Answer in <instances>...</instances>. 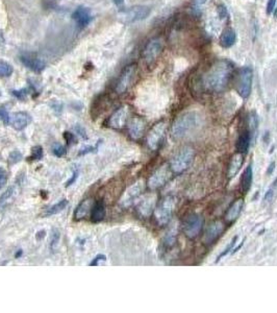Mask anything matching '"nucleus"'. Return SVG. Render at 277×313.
<instances>
[{"mask_svg": "<svg viewBox=\"0 0 277 313\" xmlns=\"http://www.w3.org/2000/svg\"><path fill=\"white\" fill-rule=\"evenodd\" d=\"M13 95L18 99H24L28 95V89H20V90H14L12 91Z\"/></svg>", "mask_w": 277, "mask_h": 313, "instance_id": "nucleus-35", "label": "nucleus"}, {"mask_svg": "<svg viewBox=\"0 0 277 313\" xmlns=\"http://www.w3.org/2000/svg\"><path fill=\"white\" fill-rule=\"evenodd\" d=\"M53 153L55 156H58V158H60V156H63L65 154H66V149L59 143H55L54 146H53Z\"/></svg>", "mask_w": 277, "mask_h": 313, "instance_id": "nucleus-33", "label": "nucleus"}, {"mask_svg": "<svg viewBox=\"0 0 277 313\" xmlns=\"http://www.w3.org/2000/svg\"><path fill=\"white\" fill-rule=\"evenodd\" d=\"M236 41H237L236 31L231 29H227V30H225L221 34L220 45L224 48H229V47L235 45Z\"/></svg>", "mask_w": 277, "mask_h": 313, "instance_id": "nucleus-22", "label": "nucleus"}, {"mask_svg": "<svg viewBox=\"0 0 277 313\" xmlns=\"http://www.w3.org/2000/svg\"><path fill=\"white\" fill-rule=\"evenodd\" d=\"M276 1L277 0H268V3H267V14L268 15H270L273 13L275 5H276Z\"/></svg>", "mask_w": 277, "mask_h": 313, "instance_id": "nucleus-42", "label": "nucleus"}, {"mask_svg": "<svg viewBox=\"0 0 277 313\" xmlns=\"http://www.w3.org/2000/svg\"><path fill=\"white\" fill-rule=\"evenodd\" d=\"M253 70L250 67L242 68L238 73L237 78V91L242 98H248L252 88Z\"/></svg>", "mask_w": 277, "mask_h": 313, "instance_id": "nucleus-5", "label": "nucleus"}, {"mask_svg": "<svg viewBox=\"0 0 277 313\" xmlns=\"http://www.w3.org/2000/svg\"><path fill=\"white\" fill-rule=\"evenodd\" d=\"M233 71V65L227 60L216 62L203 76V85L206 90L221 92L226 88Z\"/></svg>", "mask_w": 277, "mask_h": 313, "instance_id": "nucleus-1", "label": "nucleus"}, {"mask_svg": "<svg viewBox=\"0 0 277 313\" xmlns=\"http://www.w3.org/2000/svg\"><path fill=\"white\" fill-rule=\"evenodd\" d=\"M64 138L66 139V141L68 144H72V143H76V138L75 136L70 133V132H65L64 133Z\"/></svg>", "mask_w": 277, "mask_h": 313, "instance_id": "nucleus-40", "label": "nucleus"}, {"mask_svg": "<svg viewBox=\"0 0 277 313\" xmlns=\"http://www.w3.org/2000/svg\"><path fill=\"white\" fill-rule=\"evenodd\" d=\"M151 13V8L147 5H135L120 12L119 19L127 24L135 23L146 19Z\"/></svg>", "mask_w": 277, "mask_h": 313, "instance_id": "nucleus-4", "label": "nucleus"}, {"mask_svg": "<svg viewBox=\"0 0 277 313\" xmlns=\"http://www.w3.org/2000/svg\"><path fill=\"white\" fill-rule=\"evenodd\" d=\"M20 60L23 65L34 72H41L45 68V63L43 62V60H41L36 54H32V52H23L20 56Z\"/></svg>", "mask_w": 277, "mask_h": 313, "instance_id": "nucleus-13", "label": "nucleus"}, {"mask_svg": "<svg viewBox=\"0 0 277 313\" xmlns=\"http://www.w3.org/2000/svg\"><path fill=\"white\" fill-rule=\"evenodd\" d=\"M0 95H1V93H0Z\"/></svg>", "mask_w": 277, "mask_h": 313, "instance_id": "nucleus-48", "label": "nucleus"}, {"mask_svg": "<svg viewBox=\"0 0 277 313\" xmlns=\"http://www.w3.org/2000/svg\"><path fill=\"white\" fill-rule=\"evenodd\" d=\"M94 205H95V204H94V199H92V198H86V199H84V201H83L79 206H77V208L75 209L74 219H75L76 220L83 219L86 215L91 213Z\"/></svg>", "mask_w": 277, "mask_h": 313, "instance_id": "nucleus-20", "label": "nucleus"}, {"mask_svg": "<svg viewBox=\"0 0 277 313\" xmlns=\"http://www.w3.org/2000/svg\"><path fill=\"white\" fill-rule=\"evenodd\" d=\"M32 160H41L43 158V149L40 145L33 146L31 149V156Z\"/></svg>", "mask_w": 277, "mask_h": 313, "instance_id": "nucleus-31", "label": "nucleus"}, {"mask_svg": "<svg viewBox=\"0 0 277 313\" xmlns=\"http://www.w3.org/2000/svg\"><path fill=\"white\" fill-rule=\"evenodd\" d=\"M7 182V173L6 171L0 167V189L3 188Z\"/></svg>", "mask_w": 277, "mask_h": 313, "instance_id": "nucleus-36", "label": "nucleus"}, {"mask_svg": "<svg viewBox=\"0 0 277 313\" xmlns=\"http://www.w3.org/2000/svg\"><path fill=\"white\" fill-rule=\"evenodd\" d=\"M13 72H14L13 66L10 63L5 62V61L0 60V76L8 77L13 74Z\"/></svg>", "mask_w": 277, "mask_h": 313, "instance_id": "nucleus-29", "label": "nucleus"}, {"mask_svg": "<svg viewBox=\"0 0 277 313\" xmlns=\"http://www.w3.org/2000/svg\"><path fill=\"white\" fill-rule=\"evenodd\" d=\"M31 121V117L27 112H18L11 118V124L15 129L21 130L27 127Z\"/></svg>", "mask_w": 277, "mask_h": 313, "instance_id": "nucleus-19", "label": "nucleus"}, {"mask_svg": "<svg viewBox=\"0 0 277 313\" xmlns=\"http://www.w3.org/2000/svg\"><path fill=\"white\" fill-rule=\"evenodd\" d=\"M210 0H194L193 1V8L194 11H200L201 7L205 5Z\"/></svg>", "mask_w": 277, "mask_h": 313, "instance_id": "nucleus-37", "label": "nucleus"}, {"mask_svg": "<svg viewBox=\"0 0 277 313\" xmlns=\"http://www.w3.org/2000/svg\"><path fill=\"white\" fill-rule=\"evenodd\" d=\"M75 130L77 133H79L82 137H83V138H86V135H85V130H84V128L83 127H82L81 125H76L75 126Z\"/></svg>", "mask_w": 277, "mask_h": 313, "instance_id": "nucleus-46", "label": "nucleus"}, {"mask_svg": "<svg viewBox=\"0 0 277 313\" xmlns=\"http://www.w3.org/2000/svg\"><path fill=\"white\" fill-rule=\"evenodd\" d=\"M144 189H145L144 181L140 180V181L136 182L135 184H133L131 187H128L125 190V192L123 193V195L121 196L120 201H119L120 206L123 207V208H127L129 206H132L136 202V199H138V197L141 196Z\"/></svg>", "mask_w": 277, "mask_h": 313, "instance_id": "nucleus-7", "label": "nucleus"}, {"mask_svg": "<svg viewBox=\"0 0 277 313\" xmlns=\"http://www.w3.org/2000/svg\"><path fill=\"white\" fill-rule=\"evenodd\" d=\"M15 193H16V187L15 186H12V187L8 188L6 191H4V192L1 194V196H0V209L6 205V203L15 195Z\"/></svg>", "mask_w": 277, "mask_h": 313, "instance_id": "nucleus-28", "label": "nucleus"}, {"mask_svg": "<svg viewBox=\"0 0 277 313\" xmlns=\"http://www.w3.org/2000/svg\"><path fill=\"white\" fill-rule=\"evenodd\" d=\"M155 204H157V195L155 194L146 195L138 205V214H140L142 217H149L155 209Z\"/></svg>", "mask_w": 277, "mask_h": 313, "instance_id": "nucleus-16", "label": "nucleus"}, {"mask_svg": "<svg viewBox=\"0 0 277 313\" xmlns=\"http://www.w3.org/2000/svg\"><path fill=\"white\" fill-rule=\"evenodd\" d=\"M194 159V151L191 147H185L180 150L171 160L170 167L173 172L181 173L190 167Z\"/></svg>", "mask_w": 277, "mask_h": 313, "instance_id": "nucleus-3", "label": "nucleus"}, {"mask_svg": "<svg viewBox=\"0 0 277 313\" xmlns=\"http://www.w3.org/2000/svg\"><path fill=\"white\" fill-rule=\"evenodd\" d=\"M243 207H244V201H243V199H242V198L238 199V201H236L235 203H233L229 207L228 211L226 212V215H225V219H226V220L229 221V222L235 221L238 219V217L240 216Z\"/></svg>", "mask_w": 277, "mask_h": 313, "instance_id": "nucleus-21", "label": "nucleus"}, {"mask_svg": "<svg viewBox=\"0 0 277 313\" xmlns=\"http://www.w3.org/2000/svg\"><path fill=\"white\" fill-rule=\"evenodd\" d=\"M242 164H243V154L239 153L232 156V159H231L230 164H229V168H228L229 179H232L233 177H236L240 168L242 167Z\"/></svg>", "mask_w": 277, "mask_h": 313, "instance_id": "nucleus-23", "label": "nucleus"}, {"mask_svg": "<svg viewBox=\"0 0 277 313\" xmlns=\"http://www.w3.org/2000/svg\"><path fill=\"white\" fill-rule=\"evenodd\" d=\"M136 72H137V66L135 64L129 65L124 69L123 72L121 73L116 86V92L118 94H123L126 92V90L131 87L134 81Z\"/></svg>", "mask_w": 277, "mask_h": 313, "instance_id": "nucleus-10", "label": "nucleus"}, {"mask_svg": "<svg viewBox=\"0 0 277 313\" xmlns=\"http://www.w3.org/2000/svg\"><path fill=\"white\" fill-rule=\"evenodd\" d=\"M128 107L119 108L109 119V126L115 129H120L125 126L128 118Z\"/></svg>", "mask_w": 277, "mask_h": 313, "instance_id": "nucleus-14", "label": "nucleus"}, {"mask_svg": "<svg viewBox=\"0 0 277 313\" xmlns=\"http://www.w3.org/2000/svg\"><path fill=\"white\" fill-rule=\"evenodd\" d=\"M0 119L3 121L4 125H8L11 123V117L8 115L6 109L3 107L0 108Z\"/></svg>", "mask_w": 277, "mask_h": 313, "instance_id": "nucleus-34", "label": "nucleus"}, {"mask_svg": "<svg viewBox=\"0 0 277 313\" xmlns=\"http://www.w3.org/2000/svg\"><path fill=\"white\" fill-rule=\"evenodd\" d=\"M175 239H176V230L174 228H172L171 230H169V232L167 233L166 237H165L166 246L171 247V246L174 245Z\"/></svg>", "mask_w": 277, "mask_h": 313, "instance_id": "nucleus-30", "label": "nucleus"}, {"mask_svg": "<svg viewBox=\"0 0 277 313\" xmlns=\"http://www.w3.org/2000/svg\"><path fill=\"white\" fill-rule=\"evenodd\" d=\"M218 14H219V17H220L221 19H226V18H228L227 8L225 7L223 4L218 6Z\"/></svg>", "mask_w": 277, "mask_h": 313, "instance_id": "nucleus-38", "label": "nucleus"}, {"mask_svg": "<svg viewBox=\"0 0 277 313\" xmlns=\"http://www.w3.org/2000/svg\"><path fill=\"white\" fill-rule=\"evenodd\" d=\"M251 141V134L248 129H245L243 133H242L238 139L237 142V150L239 153L244 154L248 151L249 145Z\"/></svg>", "mask_w": 277, "mask_h": 313, "instance_id": "nucleus-24", "label": "nucleus"}, {"mask_svg": "<svg viewBox=\"0 0 277 313\" xmlns=\"http://www.w3.org/2000/svg\"><path fill=\"white\" fill-rule=\"evenodd\" d=\"M106 217V206L103 202H98L94 205L91 211V219L93 222H99Z\"/></svg>", "mask_w": 277, "mask_h": 313, "instance_id": "nucleus-25", "label": "nucleus"}, {"mask_svg": "<svg viewBox=\"0 0 277 313\" xmlns=\"http://www.w3.org/2000/svg\"><path fill=\"white\" fill-rule=\"evenodd\" d=\"M58 239H59V232L57 230H54L53 239H51V249H55V247L57 245Z\"/></svg>", "mask_w": 277, "mask_h": 313, "instance_id": "nucleus-41", "label": "nucleus"}, {"mask_svg": "<svg viewBox=\"0 0 277 313\" xmlns=\"http://www.w3.org/2000/svg\"><path fill=\"white\" fill-rule=\"evenodd\" d=\"M236 241H237V237H235V238H233V240H232V241L230 242V245L228 246V248H227L226 250H225V251H223V253L221 254V256H220V257L218 258V261H219V260H220V259H221L222 257H224L225 255H226L227 253H229V251H230V250H231L233 249V246H235V243H236Z\"/></svg>", "mask_w": 277, "mask_h": 313, "instance_id": "nucleus-43", "label": "nucleus"}, {"mask_svg": "<svg viewBox=\"0 0 277 313\" xmlns=\"http://www.w3.org/2000/svg\"><path fill=\"white\" fill-rule=\"evenodd\" d=\"M72 18L75 20L76 24L80 26L81 29L85 28L90 24V22L93 19L92 12L89 7L85 6H79L72 14Z\"/></svg>", "mask_w": 277, "mask_h": 313, "instance_id": "nucleus-15", "label": "nucleus"}, {"mask_svg": "<svg viewBox=\"0 0 277 313\" xmlns=\"http://www.w3.org/2000/svg\"><path fill=\"white\" fill-rule=\"evenodd\" d=\"M163 49V41L159 38H155L150 40L147 43L146 47L143 51V58L147 64H152L158 57L161 55Z\"/></svg>", "mask_w": 277, "mask_h": 313, "instance_id": "nucleus-12", "label": "nucleus"}, {"mask_svg": "<svg viewBox=\"0 0 277 313\" xmlns=\"http://www.w3.org/2000/svg\"><path fill=\"white\" fill-rule=\"evenodd\" d=\"M68 201L67 199H62L58 203L55 204L54 206H51L50 208H48L46 212H45V216H51V215H55L59 212H62L64 209H66V207L68 206Z\"/></svg>", "mask_w": 277, "mask_h": 313, "instance_id": "nucleus-27", "label": "nucleus"}, {"mask_svg": "<svg viewBox=\"0 0 277 313\" xmlns=\"http://www.w3.org/2000/svg\"><path fill=\"white\" fill-rule=\"evenodd\" d=\"M224 230V225L221 221L213 222L209 228H207L204 235V242L206 245H211L216 239H217Z\"/></svg>", "mask_w": 277, "mask_h": 313, "instance_id": "nucleus-18", "label": "nucleus"}, {"mask_svg": "<svg viewBox=\"0 0 277 313\" xmlns=\"http://www.w3.org/2000/svg\"><path fill=\"white\" fill-rule=\"evenodd\" d=\"M77 178H79V170H75V171L73 172V175H72L71 179L68 181V183L66 184V186H67V187H69V186H71L72 184H74V182L77 180Z\"/></svg>", "mask_w": 277, "mask_h": 313, "instance_id": "nucleus-44", "label": "nucleus"}, {"mask_svg": "<svg viewBox=\"0 0 277 313\" xmlns=\"http://www.w3.org/2000/svg\"><path fill=\"white\" fill-rule=\"evenodd\" d=\"M166 128L167 125L165 123H159L155 125L151 129L149 134L147 135V145L150 150L152 151H157L160 145L162 144V141L164 137H165V133H166Z\"/></svg>", "mask_w": 277, "mask_h": 313, "instance_id": "nucleus-8", "label": "nucleus"}, {"mask_svg": "<svg viewBox=\"0 0 277 313\" xmlns=\"http://www.w3.org/2000/svg\"><path fill=\"white\" fill-rule=\"evenodd\" d=\"M201 125V116L197 112L190 111L180 115L172 125V136L175 139H183L191 135Z\"/></svg>", "mask_w": 277, "mask_h": 313, "instance_id": "nucleus-2", "label": "nucleus"}, {"mask_svg": "<svg viewBox=\"0 0 277 313\" xmlns=\"http://www.w3.org/2000/svg\"><path fill=\"white\" fill-rule=\"evenodd\" d=\"M144 129H145V123L144 120L141 119L140 117H134L131 120V123H129L128 132L134 140H138V139H140L143 136Z\"/></svg>", "mask_w": 277, "mask_h": 313, "instance_id": "nucleus-17", "label": "nucleus"}, {"mask_svg": "<svg viewBox=\"0 0 277 313\" xmlns=\"http://www.w3.org/2000/svg\"><path fill=\"white\" fill-rule=\"evenodd\" d=\"M112 1H114V3H115L116 5L120 6V5H122V4H123L124 0H112Z\"/></svg>", "mask_w": 277, "mask_h": 313, "instance_id": "nucleus-47", "label": "nucleus"}, {"mask_svg": "<svg viewBox=\"0 0 277 313\" xmlns=\"http://www.w3.org/2000/svg\"><path fill=\"white\" fill-rule=\"evenodd\" d=\"M174 205H175L174 198L169 196L164 199V201L160 204V206L155 209L154 216L160 225H165L169 222V220L171 219L173 210H174Z\"/></svg>", "mask_w": 277, "mask_h": 313, "instance_id": "nucleus-6", "label": "nucleus"}, {"mask_svg": "<svg viewBox=\"0 0 277 313\" xmlns=\"http://www.w3.org/2000/svg\"><path fill=\"white\" fill-rule=\"evenodd\" d=\"M202 225H203V219L201 215L199 214L190 215L187 219L185 222V227H184L186 236L191 239L197 237L198 234L200 233L202 229Z\"/></svg>", "mask_w": 277, "mask_h": 313, "instance_id": "nucleus-11", "label": "nucleus"}, {"mask_svg": "<svg viewBox=\"0 0 277 313\" xmlns=\"http://www.w3.org/2000/svg\"><path fill=\"white\" fill-rule=\"evenodd\" d=\"M252 179H253V171H252V167L251 165H248L247 168L244 171V175L242 177V182H241V187H242V191L244 193H247L251 184H252Z\"/></svg>", "mask_w": 277, "mask_h": 313, "instance_id": "nucleus-26", "label": "nucleus"}, {"mask_svg": "<svg viewBox=\"0 0 277 313\" xmlns=\"http://www.w3.org/2000/svg\"><path fill=\"white\" fill-rule=\"evenodd\" d=\"M171 178V167L169 165H163L155 170L148 180V187L152 190L163 187Z\"/></svg>", "mask_w": 277, "mask_h": 313, "instance_id": "nucleus-9", "label": "nucleus"}, {"mask_svg": "<svg viewBox=\"0 0 277 313\" xmlns=\"http://www.w3.org/2000/svg\"><path fill=\"white\" fill-rule=\"evenodd\" d=\"M107 261V257L105 255H98L96 258H95L92 262L90 263L91 266H96V265H99L100 262H106Z\"/></svg>", "mask_w": 277, "mask_h": 313, "instance_id": "nucleus-39", "label": "nucleus"}, {"mask_svg": "<svg viewBox=\"0 0 277 313\" xmlns=\"http://www.w3.org/2000/svg\"><path fill=\"white\" fill-rule=\"evenodd\" d=\"M97 151V146H89V147H85V149L82 150V152L80 153V156L82 155H85V154H89V153H92V152H96Z\"/></svg>", "mask_w": 277, "mask_h": 313, "instance_id": "nucleus-45", "label": "nucleus"}, {"mask_svg": "<svg viewBox=\"0 0 277 313\" xmlns=\"http://www.w3.org/2000/svg\"><path fill=\"white\" fill-rule=\"evenodd\" d=\"M22 160V154L19 151H14L8 156V162L10 164L19 163Z\"/></svg>", "mask_w": 277, "mask_h": 313, "instance_id": "nucleus-32", "label": "nucleus"}]
</instances>
